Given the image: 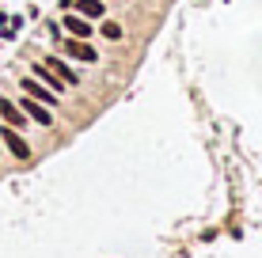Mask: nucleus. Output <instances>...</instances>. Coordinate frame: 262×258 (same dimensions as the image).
<instances>
[{"label": "nucleus", "mask_w": 262, "mask_h": 258, "mask_svg": "<svg viewBox=\"0 0 262 258\" xmlns=\"http://www.w3.org/2000/svg\"><path fill=\"white\" fill-rule=\"evenodd\" d=\"M103 38H111V42H122V27H118V23H103Z\"/></svg>", "instance_id": "obj_10"}, {"label": "nucleus", "mask_w": 262, "mask_h": 258, "mask_svg": "<svg viewBox=\"0 0 262 258\" xmlns=\"http://www.w3.org/2000/svg\"><path fill=\"white\" fill-rule=\"evenodd\" d=\"M61 8H72V0H61Z\"/></svg>", "instance_id": "obj_11"}, {"label": "nucleus", "mask_w": 262, "mask_h": 258, "mask_svg": "<svg viewBox=\"0 0 262 258\" xmlns=\"http://www.w3.org/2000/svg\"><path fill=\"white\" fill-rule=\"evenodd\" d=\"M65 34H72V38H92V19H84V15H65Z\"/></svg>", "instance_id": "obj_6"}, {"label": "nucleus", "mask_w": 262, "mask_h": 258, "mask_svg": "<svg viewBox=\"0 0 262 258\" xmlns=\"http://www.w3.org/2000/svg\"><path fill=\"white\" fill-rule=\"evenodd\" d=\"M0 118H4L8 126H15V129H23V126H27L23 106H19V103H12V99H0Z\"/></svg>", "instance_id": "obj_5"}, {"label": "nucleus", "mask_w": 262, "mask_h": 258, "mask_svg": "<svg viewBox=\"0 0 262 258\" xmlns=\"http://www.w3.org/2000/svg\"><path fill=\"white\" fill-rule=\"evenodd\" d=\"M61 50L69 53V57H76V61H88V65H92V61H99V50L92 46V42L88 38H61Z\"/></svg>", "instance_id": "obj_2"}, {"label": "nucleus", "mask_w": 262, "mask_h": 258, "mask_svg": "<svg viewBox=\"0 0 262 258\" xmlns=\"http://www.w3.org/2000/svg\"><path fill=\"white\" fill-rule=\"evenodd\" d=\"M19 87H23V95H31V99H38V103H46V106L57 103V95H53L38 76H23V80H19Z\"/></svg>", "instance_id": "obj_3"}, {"label": "nucleus", "mask_w": 262, "mask_h": 258, "mask_svg": "<svg viewBox=\"0 0 262 258\" xmlns=\"http://www.w3.org/2000/svg\"><path fill=\"white\" fill-rule=\"evenodd\" d=\"M0 140H4V148L19 159V163H27V159H31V145L23 140V133L15 129V126H8V122H4V126H0Z\"/></svg>", "instance_id": "obj_1"}, {"label": "nucleus", "mask_w": 262, "mask_h": 258, "mask_svg": "<svg viewBox=\"0 0 262 258\" xmlns=\"http://www.w3.org/2000/svg\"><path fill=\"white\" fill-rule=\"evenodd\" d=\"M23 114H27V118H31V122H38V126H50V122H53V110H50V106L46 103H38V99H31V95H23Z\"/></svg>", "instance_id": "obj_4"}, {"label": "nucleus", "mask_w": 262, "mask_h": 258, "mask_svg": "<svg viewBox=\"0 0 262 258\" xmlns=\"http://www.w3.org/2000/svg\"><path fill=\"white\" fill-rule=\"evenodd\" d=\"M46 65H50L61 80H65L69 87H76V84H80V73H72V65H69V61H61V57H46Z\"/></svg>", "instance_id": "obj_9"}, {"label": "nucleus", "mask_w": 262, "mask_h": 258, "mask_svg": "<svg viewBox=\"0 0 262 258\" xmlns=\"http://www.w3.org/2000/svg\"><path fill=\"white\" fill-rule=\"evenodd\" d=\"M34 76H38V80H42V84L50 87L53 95H61V91H65V87H69L65 80H61V76H57V73H53V68L46 65V61H42V65H34Z\"/></svg>", "instance_id": "obj_7"}, {"label": "nucleus", "mask_w": 262, "mask_h": 258, "mask_svg": "<svg viewBox=\"0 0 262 258\" xmlns=\"http://www.w3.org/2000/svg\"><path fill=\"white\" fill-rule=\"evenodd\" d=\"M72 8H76L84 19H92V23L106 15V4H103V0H72Z\"/></svg>", "instance_id": "obj_8"}]
</instances>
